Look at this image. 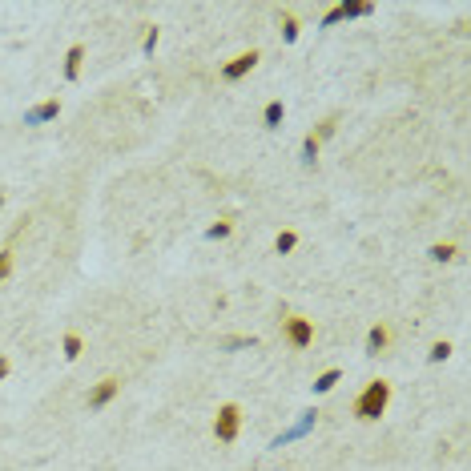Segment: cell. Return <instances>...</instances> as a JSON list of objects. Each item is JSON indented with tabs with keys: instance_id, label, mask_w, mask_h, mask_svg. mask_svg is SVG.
<instances>
[{
	"instance_id": "1",
	"label": "cell",
	"mask_w": 471,
	"mask_h": 471,
	"mask_svg": "<svg viewBox=\"0 0 471 471\" xmlns=\"http://www.w3.org/2000/svg\"><path fill=\"white\" fill-rule=\"evenodd\" d=\"M387 403H391V383H387V379H371V383L359 391V399H355V419L359 423L383 419Z\"/></svg>"
},
{
	"instance_id": "2",
	"label": "cell",
	"mask_w": 471,
	"mask_h": 471,
	"mask_svg": "<svg viewBox=\"0 0 471 471\" xmlns=\"http://www.w3.org/2000/svg\"><path fill=\"white\" fill-rule=\"evenodd\" d=\"M238 435H242V407L238 403H222L214 411V439L218 443H234Z\"/></svg>"
},
{
	"instance_id": "3",
	"label": "cell",
	"mask_w": 471,
	"mask_h": 471,
	"mask_svg": "<svg viewBox=\"0 0 471 471\" xmlns=\"http://www.w3.org/2000/svg\"><path fill=\"white\" fill-rule=\"evenodd\" d=\"M282 335L294 350H306L314 343V318H306V314H282Z\"/></svg>"
},
{
	"instance_id": "4",
	"label": "cell",
	"mask_w": 471,
	"mask_h": 471,
	"mask_svg": "<svg viewBox=\"0 0 471 471\" xmlns=\"http://www.w3.org/2000/svg\"><path fill=\"white\" fill-rule=\"evenodd\" d=\"M117 395H121V379H117V375H105V379H97V383L89 387L85 407H89V411H105Z\"/></svg>"
},
{
	"instance_id": "5",
	"label": "cell",
	"mask_w": 471,
	"mask_h": 471,
	"mask_svg": "<svg viewBox=\"0 0 471 471\" xmlns=\"http://www.w3.org/2000/svg\"><path fill=\"white\" fill-rule=\"evenodd\" d=\"M258 61H262V52L258 49H246V52H238L234 61H226L222 65V81L226 85H234V81H242V77H250L254 69H258Z\"/></svg>"
},
{
	"instance_id": "6",
	"label": "cell",
	"mask_w": 471,
	"mask_h": 471,
	"mask_svg": "<svg viewBox=\"0 0 471 471\" xmlns=\"http://www.w3.org/2000/svg\"><path fill=\"white\" fill-rule=\"evenodd\" d=\"M367 13H371V4H367V0H338L335 9L323 16V25H318V28H335L338 21H355V16H367Z\"/></svg>"
},
{
	"instance_id": "7",
	"label": "cell",
	"mask_w": 471,
	"mask_h": 471,
	"mask_svg": "<svg viewBox=\"0 0 471 471\" xmlns=\"http://www.w3.org/2000/svg\"><path fill=\"white\" fill-rule=\"evenodd\" d=\"M57 117H61V101L49 97V101H40L37 109L25 113V125H45V121H57Z\"/></svg>"
},
{
	"instance_id": "8",
	"label": "cell",
	"mask_w": 471,
	"mask_h": 471,
	"mask_svg": "<svg viewBox=\"0 0 471 471\" xmlns=\"http://www.w3.org/2000/svg\"><path fill=\"white\" fill-rule=\"evenodd\" d=\"M81 65H85V45H73V49L65 52V81L69 85L81 81Z\"/></svg>"
},
{
	"instance_id": "9",
	"label": "cell",
	"mask_w": 471,
	"mask_h": 471,
	"mask_svg": "<svg viewBox=\"0 0 471 471\" xmlns=\"http://www.w3.org/2000/svg\"><path fill=\"white\" fill-rule=\"evenodd\" d=\"M387 347H391V331H387L383 323H375L371 331H367V355H383Z\"/></svg>"
},
{
	"instance_id": "10",
	"label": "cell",
	"mask_w": 471,
	"mask_h": 471,
	"mask_svg": "<svg viewBox=\"0 0 471 471\" xmlns=\"http://www.w3.org/2000/svg\"><path fill=\"white\" fill-rule=\"evenodd\" d=\"M81 350H85V338L77 335V331H69V335L61 338V355L69 362H77V359H81Z\"/></svg>"
},
{
	"instance_id": "11",
	"label": "cell",
	"mask_w": 471,
	"mask_h": 471,
	"mask_svg": "<svg viewBox=\"0 0 471 471\" xmlns=\"http://www.w3.org/2000/svg\"><path fill=\"white\" fill-rule=\"evenodd\" d=\"M335 129H338V113H331V117H323V121L310 129V137H314V141L323 145V141H331V137H335Z\"/></svg>"
},
{
	"instance_id": "12",
	"label": "cell",
	"mask_w": 471,
	"mask_h": 471,
	"mask_svg": "<svg viewBox=\"0 0 471 471\" xmlns=\"http://www.w3.org/2000/svg\"><path fill=\"white\" fill-rule=\"evenodd\" d=\"M338 379H343V371H335V367H331V371H323L310 387H314V395H331V391L338 387Z\"/></svg>"
},
{
	"instance_id": "13",
	"label": "cell",
	"mask_w": 471,
	"mask_h": 471,
	"mask_svg": "<svg viewBox=\"0 0 471 471\" xmlns=\"http://www.w3.org/2000/svg\"><path fill=\"white\" fill-rule=\"evenodd\" d=\"M13 266H16V246H0V282H9L13 278Z\"/></svg>"
},
{
	"instance_id": "14",
	"label": "cell",
	"mask_w": 471,
	"mask_h": 471,
	"mask_svg": "<svg viewBox=\"0 0 471 471\" xmlns=\"http://www.w3.org/2000/svg\"><path fill=\"white\" fill-rule=\"evenodd\" d=\"M282 117H286V105H282V101H270V105H266V113H262V125H266V129H278V125H282Z\"/></svg>"
},
{
	"instance_id": "15",
	"label": "cell",
	"mask_w": 471,
	"mask_h": 471,
	"mask_svg": "<svg viewBox=\"0 0 471 471\" xmlns=\"http://www.w3.org/2000/svg\"><path fill=\"white\" fill-rule=\"evenodd\" d=\"M230 234H234V218H218V222L206 230V238H210V242H226Z\"/></svg>"
},
{
	"instance_id": "16",
	"label": "cell",
	"mask_w": 471,
	"mask_h": 471,
	"mask_svg": "<svg viewBox=\"0 0 471 471\" xmlns=\"http://www.w3.org/2000/svg\"><path fill=\"white\" fill-rule=\"evenodd\" d=\"M278 25H282V40H286V45H294V40H298V21H294V13H278Z\"/></svg>"
},
{
	"instance_id": "17",
	"label": "cell",
	"mask_w": 471,
	"mask_h": 471,
	"mask_svg": "<svg viewBox=\"0 0 471 471\" xmlns=\"http://www.w3.org/2000/svg\"><path fill=\"white\" fill-rule=\"evenodd\" d=\"M427 254H431V262H455V254H459V250L451 246V242H435V246L427 250Z\"/></svg>"
},
{
	"instance_id": "18",
	"label": "cell",
	"mask_w": 471,
	"mask_h": 471,
	"mask_svg": "<svg viewBox=\"0 0 471 471\" xmlns=\"http://www.w3.org/2000/svg\"><path fill=\"white\" fill-rule=\"evenodd\" d=\"M294 246H298V234H294V230H282V234L274 238V254H290Z\"/></svg>"
},
{
	"instance_id": "19",
	"label": "cell",
	"mask_w": 471,
	"mask_h": 471,
	"mask_svg": "<svg viewBox=\"0 0 471 471\" xmlns=\"http://www.w3.org/2000/svg\"><path fill=\"white\" fill-rule=\"evenodd\" d=\"M318 149H323V145H318L310 133L302 137V165H314V162H318Z\"/></svg>"
},
{
	"instance_id": "20",
	"label": "cell",
	"mask_w": 471,
	"mask_h": 471,
	"mask_svg": "<svg viewBox=\"0 0 471 471\" xmlns=\"http://www.w3.org/2000/svg\"><path fill=\"white\" fill-rule=\"evenodd\" d=\"M427 359H431V362H447V359H451V343H435Z\"/></svg>"
},
{
	"instance_id": "21",
	"label": "cell",
	"mask_w": 471,
	"mask_h": 471,
	"mask_svg": "<svg viewBox=\"0 0 471 471\" xmlns=\"http://www.w3.org/2000/svg\"><path fill=\"white\" fill-rule=\"evenodd\" d=\"M157 40H162V33H157V28L149 25V28H145V37H141V49H145V52H153V49H157Z\"/></svg>"
},
{
	"instance_id": "22",
	"label": "cell",
	"mask_w": 471,
	"mask_h": 471,
	"mask_svg": "<svg viewBox=\"0 0 471 471\" xmlns=\"http://www.w3.org/2000/svg\"><path fill=\"white\" fill-rule=\"evenodd\" d=\"M9 371H13V359H9V355H0V383L9 379Z\"/></svg>"
}]
</instances>
